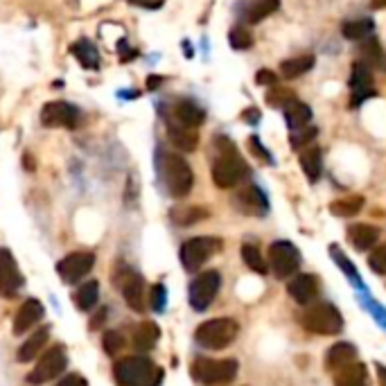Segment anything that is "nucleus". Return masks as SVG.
I'll return each mask as SVG.
<instances>
[{
    "label": "nucleus",
    "instance_id": "obj_1",
    "mask_svg": "<svg viewBox=\"0 0 386 386\" xmlns=\"http://www.w3.org/2000/svg\"><path fill=\"white\" fill-rule=\"evenodd\" d=\"M156 177L158 183L163 185V190L172 199H183L192 192L194 185V174L190 163L177 152H167V149H156Z\"/></svg>",
    "mask_w": 386,
    "mask_h": 386
},
{
    "label": "nucleus",
    "instance_id": "obj_2",
    "mask_svg": "<svg viewBox=\"0 0 386 386\" xmlns=\"http://www.w3.org/2000/svg\"><path fill=\"white\" fill-rule=\"evenodd\" d=\"M217 147V158L213 163V183L221 190L238 188V185L248 177V165L244 163V158L238 154L235 147L228 138H215Z\"/></svg>",
    "mask_w": 386,
    "mask_h": 386
},
{
    "label": "nucleus",
    "instance_id": "obj_3",
    "mask_svg": "<svg viewBox=\"0 0 386 386\" xmlns=\"http://www.w3.org/2000/svg\"><path fill=\"white\" fill-rule=\"evenodd\" d=\"M114 377L118 386H160L165 373L145 355L122 357L114 366Z\"/></svg>",
    "mask_w": 386,
    "mask_h": 386
},
{
    "label": "nucleus",
    "instance_id": "obj_4",
    "mask_svg": "<svg viewBox=\"0 0 386 386\" xmlns=\"http://www.w3.org/2000/svg\"><path fill=\"white\" fill-rule=\"evenodd\" d=\"M240 364L235 359H210V357H199L192 362V377L204 384V386H219V384H231L238 377Z\"/></svg>",
    "mask_w": 386,
    "mask_h": 386
},
{
    "label": "nucleus",
    "instance_id": "obj_5",
    "mask_svg": "<svg viewBox=\"0 0 386 386\" xmlns=\"http://www.w3.org/2000/svg\"><path fill=\"white\" fill-rule=\"evenodd\" d=\"M240 332L238 321L233 319H210L204 321L202 326L194 330V339L199 346L208 348V351H221L235 341Z\"/></svg>",
    "mask_w": 386,
    "mask_h": 386
},
{
    "label": "nucleus",
    "instance_id": "obj_6",
    "mask_svg": "<svg viewBox=\"0 0 386 386\" xmlns=\"http://www.w3.org/2000/svg\"><path fill=\"white\" fill-rule=\"evenodd\" d=\"M301 323L307 332L321 334V337H332V334H339L343 330V316L332 303H319L309 307L301 316Z\"/></svg>",
    "mask_w": 386,
    "mask_h": 386
},
{
    "label": "nucleus",
    "instance_id": "obj_7",
    "mask_svg": "<svg viewBox=\"0 0 386 386\" xmlns=\"http://www.w3.org/2000/svg\"><path fill=\"white\" fill-rule=\"evenodd\" d=\"M66 366H68V357H66L64 346H55V348H50L39 362H36V366L28 373V382L32 386L48 384L55 377H59L61 373L66 370Z\"/></svg>",
    "mask_w": 386,
    "mask_h": 386
},
{
    "label": "nucleus",
    "instance_id": "obj_8",
    "mask_svg": "<svg viewBox=\"0 0 386 386\" xmlns=\"http://www.w3.org/2000/svg\"><path fill=\"white\" fill-rule=\"evenodd\" d=\"M269 265L278 278H294L301 267V251L287 240H278L269 246Z\"/></svg>",
    "mask_w": 386,
    "mask_h": 386
},
{
    "label": "nucleus",
    "instance_id": "obj_9",
    "mask_svg": "<svg viewBox=\"0 0 386 386\" xmlns=\"http://www.w3.org/2000/svg\"><path fill=\"white\" fill-rule=\"evenodd\" d=\"M167 124H181L188 129H199L206 122V109L192 97H179L174 99L170 111H165Z\"/></svg>",
    "mask_w": 386,
    "mask_h": 386
},
{
    "label": "nucleus",
    "instance_id": "obj_10",
    "mask_svg": "<svg viewBox=\"0 0 386 386\" xmlns=\"http://www.w3.org/2000/svg\"><path fill=\"white\" fill-rule=\"evenodd\" d=\"M221 287V276L217 271H204L190 282V290H188V298H190V305L197 312H204V309L210 307V303L215 301V296Z\"/></svg>",
    "mask_w": 386,
    "mask_h": 386
},
{
    "label": "nucleus",
    "instance_id": "obj_11",
    "mask_svg": "<svg viewBox=\"0 0 386 386\" xmlns=\"http://www.w3.org/2000/svg\"><path fill=\"white\" fill-rule=\"evenodd\" d=\"M219 248L221 242L217 238H192L181 246V265L185 271H199Z\"/></svg>",
    "mask_w": 386,
    "mask_h": 386
},
{
    "label": "nucleus",
    "instance_id": "obj_12",
    "mask_svg": "<svg viewBox=\"0 0 386 386\" xmlns=\"http://www.w3.org/2000/svg\"><path fill=\"white\" fill-rule=\"evenodd\" d=\"M82 122V111L70 102H48L41 109V124L43 127H61V129H75Z\"/></svg>",
    "mask_w": 386,
    "mask_h": 386
},
{
    "label": "nucleus",
    "instance_id": "obj_13",
    "mask_svg": "<svg viewBox=\"0 0 386 386\" xmlns=\"http://www.w3.org/2000/svg\"><path fill=\"white\" fill-rule=\"evenodd\" d=\"M351 109H357L368 97L375 95V82H373L370 66L364 64L362 59L351 66Z\"/></svg>",
    "mask_w": 386,
    "mask_h": 386
},
{
    "label": "nucleus",
    "instance_id": "obj_14",
    "mask_svg": "<svg viewBox=\"0 0 386 386\" xmlns=\"http://www.w3.org/2000/svg\"><path fill=\"white\" fill-rule=\"evenodd\" d=\"M233 206L238 213L248 217H265L269 213V199L258 185H244L233 197Z\"/></svg>",
    "mask_w": 386,
    "mask_h": 386
},
{
    "label": "nucleus",
    "instance_id": "obj_15",
    "mask_svg": "<svg viewBox=\"0 0 386 386\" xmlns=\"http://www.w3.org/2000/svg\"><path fill=\"white\" fill-rule=\"evenodd\" d=\"M95 267V255L86 253V251H77V253H68L61 263L57 265V273L64 282H77L82 278H86L91 273V269Z\"/></svg>",
    "mask_w": 386,
    "mask_h": 386
},
{
    "label": "nucleus",
    "instance_id": "obj_16",
    "mask_svg": "<svg viewBox=\"0 0 386 386\" xmlns=\"http://www.w3.org/2000/svg\"><path fill=\"white\" fill-rule=\"evenodd\" d=\"M23 287V276L9 248H0V296L14 298Z\"/></svg>",
    "mask_w": 386,
    "mask_h": 386
},
{
    "label": "nucleus",
    "instance_id": "obj_17",
    "mask_svg": "<svg viewBox=\"0 0 386 386\" xmlns=\"http://www.w3.org/2000/svg\"><path fill=\"white\" fill-rule=\"evenodd\" d=\"M120 290H122V298L133 312H145V280L140 273L136 271H127L124 278L120 280Z\"/></svg>",
    "mask_w": 386,
    "mask_h": 386
},
{
    "label": "nucleus",
    "instance_id": "obj_18",
    "mask_svg": "<svg viewBox=\"0 0 386 386\" xmlns=\"http://www.w3.org/2000/svg\"><path fill=\"white\" fill-rule=\"evenodd\" d=\"M45 314L43 309V303L36 301V298H28L16 312V319H14V334L18 337V334H25L28 330H32L36 323H39Z\"/></svg>",
    "mask_w": 386,
    "mask_h": 386
},
{
    "label": "nucleus",
    "instance_id": "obj_19",
    "mask_svg": "<svg viewBox=\"0 0 386 386\" xmlns=\"http://www.w3.org/2000/svg\"><path fill=\"white\" fill-rule=\"evenodd\" d=\"M287 292L298 305H309L319 294L316 278L312 276V273H296L294 280L287 285Z\"/></svg>",
    "mask_w": 386,
    "mask_h": 386
},
{
    "label": "nucleus",
    "instance_id": "obj_20",
    "mask_svg": "<svg viewBox=\"0 0 386 386\" xmlns=\"http://www.w3.org/2000/svg\"><path fill=\"white\" fill-rule=\"evenodd\" d=\"M70 55L79 61V66L84 70H99V53L97 48L91 39H86V36H82V39H77L72 45H70Z\"/></svg>",
    "mask_w": 386,
    "mask_h": 386
},
{
    "label": "nucleus",
    "instance_id": "obj_21",
    "mask_svg": "<svg viewBox=\"0 0 386 386\" xmlns=\"http://www.w3.org/2000/svg\"><path fill=\"white\" fill-rule=\"evenodd\" d=\"M278 9H280V0H248V3L242 5V18L248 25H255Z\"/></svg>",
    "mask_w": 386,
    "mask_h": 386
},
{
    "label": "nucleus",
    "instance_id": "obj_22",
    "mask_svg": "<svg viewBox=\"0 0 386 386\" xmlns=\"http://www.w3.org/2000/svg\"><path fill=\"white\" fill-rule=\"evenodd\" d=\"M348 240H351V244L357 251H368V248L377 244L380 231L375 226H370V224H353V226L348 228Z\"/></svg>",
    "mask_w": 386,
    "mask_h": 386
},
{
    "label": "nucleus",
    "instance_id": "obj_23",
    "mask_svg": "<svg viewBox=\"0 0 386 386\" xmlns=\"http://www.w3.org/2000/svg\"><path fill=\"white\" fill-rule=\"evenodd\" d=\"M355 359H357V348L353 343H348V341L334 343L328 351V355H326V368L332 370V373H337L339 368L353 364Z\"/></svg>",
    "mask_w": 386,
    "mask_h": 386
},
{
    "label": "nucleus",
    "instance_id": "obj_24",
    "mask_svg": "<svg viewBox=\"0 0 386 386\" xmlns=\"http://www.w3.org/2000/svg\"><path fill=\"white\" fill-rule=\"evenodd\" d=\"M334 386H368V370L364 364L353 362L334 373Z\"/></svg>",
    "mask_w": 386,
    "mask_h": 386
},
{
    "label": "nucleus",
    "instance_id": "obj_25",
    "mask_svg": "<svg viewBox=\"0 0 386 386\" xmlns=\"http://www.w3.org/2000/svg\"><path fill=\"white\" fill-rule=\"evenodd\" d=\"M285 111V120H287L290 129L292 131H298L309 124V120H312V109H309L305 102H301V99H292V102H287L282 106Z\"/></svg>",
    "mask_w": 386,
    "mask_h": 386
},
{
    "label": "nucleus",
    "instance_id": "obj_26",
    "mask_svg": "<svg viewBox=\"0 0 386 386\" xmlns=\"http://www.w3.org/2000/svg\"><path fill=\"white\" fill-rule=\"evenodd\" d=\"M167 138L179 152H194L199 145L197 129L181 127V124H167Z\"/></svg>",
    "mask_w": 386,
    "mask_h": 386
},
{
    "label": "nucleus",
    "instance_id": "obj_27",
    "mask_svg": "<svg viewBox=\"0 0 386 386\" xmlns=\"http://www.w3.org/2000/svg\"><path fill=\"white\" fill-rule=\"evenodd\" d=\"M48 337H50V328H48V326H43V328H39L36 332H32V334H30V339L18 348V353H16V359H18V362H23V364H25V362H32V359L43 351V346H45V341H48Z\"/></svg>",
    "mask_w": 386,
    "mask_h": 386
},
{
    "label": "nucleus",
    "instance_id": "obj_28",
    "mask_svg": "<svg viewBox=\"0 0 386 386\" xmlns=\"http://www.w3.org/2000/svg\"><path fill=\"white\" fill-rule=\"evenodd\" d=\"M359 53H362V61L364 64H368L370 68H375V70H382L386 72V53H384V48L380 45V41L375 39V36H366L362 48H359Z\"/></svg>",
    "mask_w": 386,
    "mask_h": 386
},
{
    "label": "nucleus",
    "instance_id": "obj_29",
    "mask_svg": "<svg viewBox=\"0 0 386 386\" xmlns=\"http://www.w3.org/2000/svg\"><path fill=\"white\" fill-rule=\"evenodd\" d=\"M208 217V210L202 206H174L170 210V219L177 226H194L202 219Z\"/></svg>",
    "mask_w": 386,
    "mask_h": 386
},
{
    "label": "nucleus",
    "instance_id": "obj_30",
    "mask_svg": "<svg viewBox=\"0 0 386 386\" xmlns=\"http://www.w3.org/2000/svg\"><path fill=\"white\" fill-rule=\"evenodd\" d=\"M158 337H160V328L154 321H145V323H140L138 330L133 334V348L140 353H147L156 346Z\"/></svg>",
    "mask_w": 386,
    "mask_h": 386
},
{
    "label": "nucleus",
    "instance_id": "obj_31",
    "mask_svg": "<svg viewBox=\"0 0 386 386\" xmlns=\"http://www.w3.org/2000/svg\"><path fill=\"white\" fill-rule=\"evenodd\" d=\"M298 158H301V167L305 172V177L309 179V183H316L321 179V172H323L321 149L319 147H305Z\"/></svg>",
    "mask_w": 386,
    "mask_h": 386
},
{
    "label": "nucleus",
    "instance_id": "obj_32",
    "mask_svg": "<svg viewBox=\"0 0 386 386\" xmlns=\"http://www.w3.org/2000/svg\"><path fill=\"white\" fill-rule=\"evenodd\" d=\"M314 66V57L312 55H301V57H292V59H285L280 64V75L285 79H296L305 75L307 70H312Z\"/></svg>",
    "mask_w": 386,
    "mask_h": 386
},
{
    "label": "nucleus",
    "instance_id": "obj_33",
    "mask_svg": "<svg viewBox=\"0 0 386 386\" xmlns=\"http://www.w3.org/2000/svg\"><path fill=\"white\" fill-rule=\"evenodd\" d=\"M97 301H99V285L95 280L84 282L82 287L75 292V305H77V309H82V312H91L97 305Z\"/></svg>",
    "mask_w": 386,
    "mask_h": 386
},
{
    "label": "nucleus",
    "instance_id": "obj_34",
    "mask_svg": "<svg viewBox=\"0 0 386 386\" xmlns=\"http://www.w3.org/2000/svg\"><path fill=\"white\" fill-rule=\"evenodd\" d=\"M362 208H364V197L353 194V197H343V199H337V202H332L330 213L337 217H355L362 213Z\"/></svg>",
    "mask_w": 386,
    "mask_h": 386
},
{
    "label": "nucleus",
    "instance_id": "obj_35",
    "mask_svg": "<svg viewBox=\"0 0 386 386\" xmlns=\"http://www.w3.org/2000/svg\"><path fill=\"white\" fill-rule=\"evenodd\" d=\"M373 28H375V25H373L370 18H355V21H346L341 25V34L348 41H362L373 34Z\"/></svg>",
    "mask_w": 386,
    "mask_h": 386
},
{
    "label": "nucleus",
    "instance_id": "obj_36",
    "mask_svg": "<svg viewBox=\"0 0 386 386\" xmlns=\"http://www.w3.org/2000/svg\"><path fill=\"white\" fill-rule=\"evenodd\" d=\"M330 255H332L334 263H337V265L341 267V271L348 276V282L355 285L357 290H364V282H362V276H359V271L355 269V265L346 258V253L341 251V248H339L337 244H332V246H330Z\"/></svg>",
    "mask_w": 386,
    "mask_h": 386
},
{
    "label": "nucleus",
    "instance_id": "obj_37",
    "mask_svg": "<svg viewBox=\"0 0 386 386\" xmlns=\"http://www.w3.org/2000/svg\"><path fill=\"white\" fill-rule=\"evenodd\" d=\"M242 260H244V265L251 269V271H255V273H265L269 271V265H267V260L263 258V253L258 251V246H253V244H244L242 246Z\"/></svg>",
    "mask_w": 386,
    "mask_h": 386
},
{
    "label": "nucleus",
    "instance_id": "obj_38",
    "mask_svg": "<svg viewBox=\"0 0 386 386\" xmlns=\"http://www.w3.org/2000/svg\"><path fill=\"white\" fill-rule=\"evenodd\" d=\"M228 43L235 50H248L253 45V34L248 32L244 25H235V28L228 32Z\"/></svg>",
    "mask_w": 386,
    "mask_h": 386
},
{
    "label": "nucleus",
    "instance_id": "obj_39",
    "mask_svg": "<svg viewBox=\"0 0 386 386\" xmlns=\"http://www.w3.org/2000/svg\"><path fill=\"white\" fill-rule=\"evenodd\" d=\"M102 346H104V353L106 355H118L120 351H124V346H127V339H124L122 332H118V330H106L104 337H102Z\"/></svg>",
    "mask_w": 386,
    "mask_h": 386
},
{
    "label": "nucleus",
    "instance_id": "obj_40",
    "mask_svg": "<svg viewBox=\"0 0 386 386\" xmlns=\"http://www.w3.org/2000/svg\"><path fill=\"white\" fill-rule=\"evenodd\" d=\"M149 303H152V309L154 312H165L167 307V290L163 282H156L152 285V290H149Z\"/></svg>",
    "mask_w": 386,
    "mask_h": 386
},
{
    "label": "nucleus",
    "instance_id": "obj_41",
    "mask_svg": "<svg viewBox=\"0 0 386 386\" xmlns=\"http://www.w3.org/2000/svg\"><path fill=\"white\" fill-rule=\"evenodd\" d=\"M296 95L290 91V89H278V86H271V91L267 93V102L271 106H276V109H282L287 102H292Z\"/></svg>",
    "mask_w": 386,
    "mask_h": 386
},
{
    "label": "nucleus",
    "instance_id": "obj_42",
    "mask_svg": "<svg viewBox=\"0 0 386 386\" xmlns=\"http://www.w3.org/2000/svg\"><path fill=\"white\" fill-rule=\"evenodd\" d=\"M368 267L375 273H380V276H386V246L373 248L368 255Z\"/></svg>",
    "mask_w": 386,
    "mask_h": 386
},
{
    "label": "nucleus",
    "instance_id": "obj_43",
    "mask_svg": "<svg viewBox=\"0 0 386 386\" xmlns=\"http://www.w3.org/2000/svg\"><path fill=\"white\" fill-rule=\"evenodd\" d=\"M316 127H303V129H298V131H294L292 133V147L294 149H298V147H305V145H309L314 138H316Z\"/></svg>",
    "mask_w": 386,
    "mask_h": 386
},
{
    "label": "nucleus",
    "instance_id": "obj_44",
    "mask_svg": "<svg viewBox=\"0 0 386 386\" xmlns=\"http://www.w3.org/2000/svg\"><path fill=\"white\" fill-rule=\"evenodd\" d=\"M248 147H251V152H253L260 160H265V163H273L271 154L267 152V147H265L263 143H260L258 136H251V138H248Z\"/></svg>",
    "mask_w": 386,
    "mask_h": 386
},
{
    "label": "nucleus",
    "instance_id": "obj_45",
    "mask_svg": "<svg viewBox=\"0 0 386 386\" xmlns=\"http://www.w3.org/2000/svg\"><path fill=\"white\" fill-rule=\"evenodd\" d=\"M364 305H366V309H368V312H370V316L373 319H375L377 323H380V326L386 330V309L380 305V303H375V301H373V298H370V301H364Z\"/></svg>",
    "mask_w": 386,
    "mask_h": 386
},
{
    "label": "nucleus",
    "instance_id": "obj_46",
    "mask_svg": "<svg viewBox=\"0 0 386 386\" xmlns=\"http://www.w3.org/2000/svg\"><path fill=\"white\" fill-rule=\"evenodd\" d=\"M255 82H258V84H263V86H276V84H278V75L265 68V70H260V72L255 75Z\"/></svg>",
    "mask_w": 386,
    "mask_h": 386
},
{
    "label": "nucleus",
    "instance_id": "obj_47",
    "mask_svg": "<svg viewBox=\"0 0 386 386\" xmlns=\"http://www.w3.org/2000/svg\"><path fill=\"white\" fill-rule=\"evenodd\" d=\"M57 386H89V384H86V380L82 375H68V377L61 380Z\"/></svg>",
    "mask_w": 386,
    "mask_h": 386
},
{
    "label": "nucleus",
    "instance_id": "obj_48",
    "mask_svg": "<svg viewBox=\"0 0 386 386\" xmlns=\"http://www.w3.org/2000/svg\"><path fill=\"white\" fill-rule=\"evenodd\" d=\"M106 314H109V309H106V307L99 309V312L95 314V321H91V330H97L99 326H102L104 319H106Z\"/></svg>",
    "mask_w": 386,
    "mask_h": 386
},
{
    "label": "nucleus",
    "instance_id": "obj_49",
    "mask_svg": "<svg viewBox=\"0 0 386 386\" xmlns=\"http://www.w3.org/2000/svg\"><path fill=\"white\" fill-rule=\"evenodd\" d=\"M160 84H165V79L158 77V75H152V77L147 79V91H156V86H160Z\"/></svg>",
    "mask_w": 386,
    "mask_h": 386
},
{
    "label": "nucleus",
    "instance_id": "obj_50",
    "mask_svg": "<svg viewBox=\"0 0 386 386\" xmlns=\"http://www.w3.org/2000/svg\"><path fill=\"white\" fill-rule=\"evenodd\" d=\"M244 120H248V122H251V124H255V122L260 120V114H258L255 109H248L246 114H244Z\"/></svg>",
    "mask_w": 386,
    "mask_h": 386
},
{
    "label": "nucleus",
    "instance_id": "obj_51",
    "mask_svg": "<svg viewBox=\"0 0 386 386\" xmlns=\"http://www.w3.org/2000/svg\"><path fill=\"white\" fill-rule=\"evenodd\" d=\"M375 370H377V380H380V386H386V366L377 364V366H375Z\"/></svg>",
    "mask_w": 386,
    "mask_h": 386
},
{
    "label": "nucleus",
    "instance_id": "obj_52",
    "mask_svg": "<svg viewBox=\"0 0 386 386\" xmlns=\"http://www.w3.org/2000/svg\"><path fill=\"white\" fill-rule=\"evenodd\" d=\"M370 7L373 9H384L386 7V0H370Z\"/></svg>",
    "mask_w": 386,
    "mask_h": 386
}]
</instances>
